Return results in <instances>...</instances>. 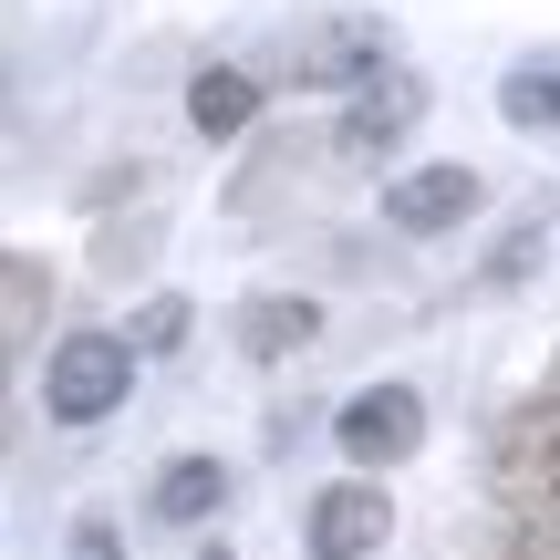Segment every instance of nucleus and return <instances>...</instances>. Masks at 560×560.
I'll return each mask as SVG.
<instances>
[{
  "instance_id": "6e6552de",
  "label": "nucleus",
  "mask_w": 560,
  "mask_h": 560,
  "mask_svg": "<svg viewBox=\"0 0 560 560\" xmlns=\"http://www.w3.org/2000/svg\"><path fill=\"white\" fill-rule=\"evenodd\" d=\"M312 332H322V312H312L301 291L240 301V353H249V363H291V353H312Z\"/></svg>"
},
{
  "instance_id": "423d86ee",
  "label": "nucleus",
  "mask_w": 560,
  "mask_h": 560,
  "mask_svg": "<svg viewBox=\"0 0 560 560\" xmlns=\"http://www.w3.org/2000/svg\"><path fill=\"white\" fill-rule=\"evenodd\" d=\"M384 529H395V499L374 478H342L312 499V560H363V550H384Z\"/></svg>"
},
{
  "instance_id": "7ed1b4c3",
  "label": "nucleus",
  "mask_w": 560,
  "mask_h": 560,
  "mask_svg": "<svg viewBox=\"0 0 560 560\" xmlns=\"http://www.w3.org/2000/svg\"><path fill=\"white\" fill-rule=\"evenodd\" d=\"M332 436H342L353 467H405L425 446V395H416V384H363V395L332 416Z\"/></svg>"
},
{
  "instance_id": "9b49d317",
  "label": "nucleus",
  "mask_w": 560,
  "mask_h": 560,
  "mask_svg": "<svg viewBox=\"0 0 560 560\" xmlns=\"http://www.w3.org/2000/svg\"><path fill=\"white\" fill-rule=\"evenodd\" d=\"M249 115H260V73H240V62H208V73L187 83V125H198V136H240Z\"/></svg>"
},
{
  "instance_id": "dca6fc26",
  "label": "nucleus",
  "mask_w": 560,
  "mask_h": 560,
  "mask_svg": "<svg viewBox=\"0 0 560 560\" xmlns=\"http://www.w3.org/2000/svg\"><path fill=\"white\" fill-rule=\"evenodd\" d=\"M198 560H229V550H198Z\"/></svg>"
},
{
  "instance_id": "1a4fd4ad",
  "label": "nucleus",
  "mask_w": 560,
  "mask_h": 560,
  "mask_svg": "<svg viewBox=\"0 0 560 560\" xmlns=\"http://www.w3.org/2000/svg\"><path fill=\"white\" fill-rule=\"evenodd\" d=\"M219 509H229V467L219 457H166L156 467V520L198 529V520H219Z\"/></svg>"
},
{
  "instance_id": "ddd939ff",
  "label": "nucleus",
  "mask_w": 560,
  "mask_h": 560,
  "mask_svg": "<svg viewBox=\"0 0 560 560\" xmlns=\"http://www.w3.org/2000/svg\"><path fill=\"white\" fill-rule=\"evenodd\" d=\"M187 322H198V312H187L177 291H156V301L136 312V353H177V342H187Z\"/></svg>"
},
{
  "instance_id": "4468645a",
  "label": "nucleus",
  "mask_w": 560,
  "mask_h": 560,
  "mask_svg": "<svg viewBox=\"0 0 560 560\" xmlns=\"http://www.w3.org/2000/svg\"><path fill=\"white\" fill-rule=\"evenodd\" d=\"M73 560H125V550H115V529H104V520H83L73 529Z\"/></svg>"
},
{
  "instance_id": "2eb2a0df",
  "label": "nucleus",
  "mask_w": 560,
  "mask_h": 560,
  "mask_svg": "<svg viewBox=\"0 0 560 560\" xmlns=\"http://www.w3.org/2000/svg\"><path fill=\"white\" fill-rule=\"evenodd\" d=\"M499 560H560V529H520V540H509Z\"/></svg>"
},
{
  "instance_id": "0eeeda50",
  "label": "nucleus",
  "mask_w": 560,
  "mask_h": 560,
  "mask_svg": "<svg viewBox=\"0 0 560 560\" xmlns=\"http://www.w3.org/2000/svg\"><path fill=\"white\" fill-rule=\"evenodd\" d=\"M467 208H478V177H467V166H405V177L384 187V219H395L405 240H436Z\"/></svg>"
},
{
  "instance_id": "f8f14e48",
  "label": "nucleus",
  "mask_w": 560,
  "mask_h": 560,
  "mask_svg": "<svg viewBox=\"0 0 560 560\" xmlns=\"http://www.w3.org/2000/svg\"><path fill=\"white\" fill-rule=\"evenodd\" d=\"M42 312H52V270H42L32 249H11V260H0V332H11V353L42 332Z\"/></svg>"
},
{
  "instance_id": "f257e3e1",
  "label": "nucleus",
  "mask_w": 560,
  "mask_h": 560,
  "mask_svg": "<svg viewBox=\"0 0 560 560\" xmlns=\"http://www.w3.org/2000/svg\"><path fill=\"white\" fill-rule=\"evenodd\" d=\"M488 488L520 529H560V363L529 405H509V425L488 436Z\"/></svg>"
},
{
  "instance_id": "20e7f679",
  "label": "nucleus",
  "mask_w": 560,
  "mask_h": 560,
  "mask_svg": "<svg viewBox=\"0 0 560 560\" xmlns=\"http://www.w3.org/2000/svg\"><path fill=\"white\" fill-rule=\"evenodd\" d=\"M416 115H425V83H416V73H374V83H353V104H342V125H332V156H342V166L395 156V145L416 136Z\"/></svg>"
},
{
  "instance_id": "9d476101",
  "label": "nucleus",
  "mask_w": 560,
  "mask_h": 560,
  "mask_svg": "<svg viewBox=\"0 0 560 560\" xmlns=\"http://www.w3.org/2000/svg\"><path fill=\"white\" fill-rule=\"evenodd\" d=\"M499 115L520 125V136H560V52H529L499 73Z\"/></svg>"
},
{
  "instance_id": "39448f33",
  "label": "nucleus",
  "mask_w": 560,
  "mask_h": 560,
  "mask_svg": "<svg viewBox=\"0 0 560 560\" xmlns=\"http://www.w3.org/2000/svg\"><path fill=\"white\" fill-rule=\"evenodd\" d=\"M374 73H395V32H384V21H312V32L291 42V83H322V94H332V83H374Z\"/></svg>"
},
{
  "instance_id": "f03ea898",
  "label": "nucleus",
  "mask_w": 560,
  "mask_h": 560,
  "mask_svg": "<svg viewBox=\"0 0 560 560\" xmlns=\"http://www.w3.org/2000/svg\"><path fill=\"white\" fill-rule=\"evenodd\" d=\"M125 384H136V342H125V332H62L52 363H42L52 425H104L125 405Z\"/></svg>"
}]
</instances>
